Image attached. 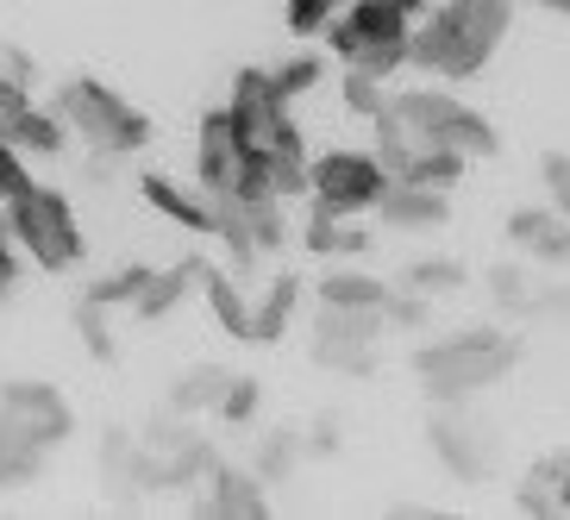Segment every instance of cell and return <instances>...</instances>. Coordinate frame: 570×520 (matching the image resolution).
<instances>
[{
	"label": "cell",
	"instance_id": "1",
	"mask_svg": "<svg viewBox=\"0 0 570 520\" xmlns=\"http://www.w3.org/2000/svg\"><path fill=\"white\" fill-rule=\"evenodd\" d=\"M514 26L508 0H445L439 13H426V26H414V69H433L445 82H470L476 69L495 57V45Z\"/></svg>",
	"mask_w": 570,
	"mask_h": 520
},
{
	"label": "cell",
	"instance_id": "2",
	"mask_svg": "<svg viewBox=\"0 0 570 520\" xmlns=\"http://www.w3.org/2000/svg\"><path fill=\"white\" fill-rule=\"evenodd\" d=\"M414 13L402 7H383V0H345V13L326 26V51L345 69H376V76H395V69L414 63Z\"/></svg>",
	"mask_w": 570,
	"mask_h": 520
},
{
	"label": "cell",
	"instance_id": "3",
	"mask_svg": "<svg viewBox=\"0 0 570 520\" xmlns=\"http://www.w3.org/2000/svg\"><path fill=\"white\" fill-rule=\"evenodd\" d=\"M514 364H520V339H502V333H452L414 352V370L420 383L433 389V402H458L470 389L508 376Z\"/></svg>",
	"mask_w": 570,
	"mask_h": 520
},
{
	"label": "cell",
	"instance_id": "4",
	"mask_svg": "<svg viewBox=\"0 0 570 520\" xmlns=\"http://www.w3.org/2000/svg\"><path fill=\"white\" fill-rule=\"evenodd\" d=\"M51 107L88 138V145H95V151L126 157V151H145V145H151V119L138 114L132 101H119L107 82H88V76H76V82L57 88Z\"/></svg>",
	"mask_w": 570,
	"mask_h": 520
},
{
	"label": "cell",
	"instance_id": "5",
	"mask_svg": "<svg viewBox=\"0 0 570 520\" xmlns=\"http://www.w3.org/2000/svg\"><path fill=\"white\" fill-rule=\"evenodd\" d=\"M7 226H13L19 252L32 257L38 269H69V264H82V252H88L69 202L45 183H32L19 202H7Z\"/></svg>",
	"mask_w": 570,
	"mask_h": 520
},
{
	"label": "cell",
	"instance_id": "6",
	"mask_svg": "<svg viewBox=\"0 0 570 520\" xmlns=\"http://www.w3.org/2000/svg\"><path fill=\"white\" fill-rule=\"evenodd\" d=\"M233 126L245 145H257V151L269 157H288V151H307L302 126L288 119V95L276 88V69H238L233 82Z\"/></svg>",
	"mask_w": 570,
	"mask_h": 520
},
{
	"label": "cell",
	"instance_id": "7",
	"mask_svg": "<svg viewBox=\"0 0 570 520\" xmlns=\"http://www.w3.org/2000/svg\"><path fill=\"white\" fill-rule=\"evenodd\" d=\"M395 114H402L420 138H433V145H458L464 157H495V151H502L495 126H489L476 107H464L458 95H445V88H407V95H395Z\"/></svg>",
	"mask_w": 570,
	"mask_h": 520
},
{
	"label": "cell",
	"instance_id": "8",
	"mask_svg": "<svg viewBox=\"0 0 570 520\" xmlns=\"http://www.w3.org/2000/svg\"><path fill=\"white\" fill-rule=\"evenodd\" d=\"M389 183H395V176H389V164L376 151H320L314 157V195H307V202L326 207V214L357 219V214H370V207H383Z\"/></svg>",
	"mask_w": 570,
	"mask_h": 520
},
{
	"label": "cell",
	"instance_id": "9",
	"mask_svg": "<svg viewBox=\"0 0 570 520\" xmlns=\"http://www.w3.org/2000/svg\"><path fill=\"white\" fill-rule=\"evenodd\" d=\"M376 326H383V307H320V339H314V364L326 370H357L376 364Z\"/></svg>",
	"mask_w": 570,
	"mask_h": 520
},
{
	"label": "cell",
	"instance_id": "10",
	"mask_svg": "<svg viewBox=\"0 0 570 520\" xmlns=\"http://www.w3.org/2000/svg\"><path fill=\"white\" fill-rule=\"evenodd\" d=\"M195 164H202L207 202L233 195L238 169H245V138H238V126H233V107H214V114L202 119V151H195Z\"/></svg>",
	"mask_w": 570,
	"mask_h": 520
},
{
	"label": "cell",
	"instance_id": "11",
	"mask_svg": "<svg viewBox=\"0 0 570 520\" xmlns=\"http://www.w3.org/2000/svg\"><path fill=\"white\" fill-rule=\"evenodd\" d=\"M0 414L7 420H19V426H32L45 445H63L69 439V408H63V395H57L51 383H7L0 389Z\"/></svg>",
	"mask_w": 570,
	"mask_h": 520
},
{
	"label": "cell",
	"instance_id": "12",
	"mask_svg": "<svg viewBox=\"0 0 570 520\" xmlns=\"http://www.w3.org/2000/svg\"><path fill=\"white\" fill-rule=\"evenodd\" d=\"M508 238L527 257H539V264H570V214H558V207H520V214H508Z\"/></svg>",
	"mask_w": 570,
	"mask_h": 520
},
{
	"label": "cell",
	"instance_id": "13",
	"mask_svg": "<svg viewBox=\"0 0 570 520\" xmlns=\"http://www.w3.org/2000/svg\"><path fill=\"white\" fill-rule=\"evenodd\" d=\"M376 214L389 219V226H402V233H433V226H445V214H452V202H445V188H426V183H389L383 207Z\"/></svg>",
	"mask_w": 570,
	"mask_h": 520
},
{
	"label": "cell",
	"instance_id": "14",
	"mask_svg": "<svg viewBox=\"0 0 570 520\" xmlns=\"http://www.w3.org/2000/svg\"><path fill=\"white\" fill-rule=\"evenodd\" d=\"M138 188H145V202H151L164 219H176L183 233H214L219 226V207L207 202V195H188V188L169 183V176H145Z\"/></svg>",
	"mask_w": 570,
	"mask_h": 520
},
{
	"label": "cell",
	"instance_id": "15",
	"mask_svg": "<svg viewBox=\"0 0 570 520\" xmlns=\"http://www.w3.org/2000/svg\"><path fill=\"white\" fill-rule=\"evenodd\" d=\"M520 514H564L570 508V452H552L539 458L533 470H527V483H520Z\"/></svg>",
	"mask_w": 570,
	"mask_h": 520
},
{
	"label": "cell",
	"instance_id": "16",
	"mask_svg": "<svg viewBox=\"0 0 570 520\" xmlns=\"http://www.w3.org/2000/svg\"><path fill=\"white\" fill-rule=\"evenodd\" d=\"M45 439L32 433V426H19V420L0 414V489H19V483H32L38 470H45Z\"/></svg>",
	"mask_w": 570,
	"mask_h": 520
},
{
	"label": "cell",
	"instance_id": "17",
	"mask_svg": "<svg viewBox=\"0 0 570 520\" xmlns=\"http://www.w3.org/2000/svg\"><path fill=\"white\" fill-rule=\"evenodd\" d=\"M202 514H269V502H264V477H245V470H214V496H202Z\"/></svg>",
	"mask_w": 570,
	"mask_h": 520
},
{
	"label": "cell",
	"instance_id": "18",
	"mask_svg": "<svg viewBox=\"0 0 570 520\" xmlns=\"http://www.w3.org/2000/svg\"><path fill=\"white\" fill-rule=\"evenodd\" d=\"M302 245H307L314 257H357V252L370 245V233L357 226V219L314 207V214H307V226H302Z\"/></svg>",
	"mask_w": 570,
	"mask_h": 520
},
{
	"label": "cell",
	"instance_id": "19",
	"mask_svg": "<svg viewBox=\"0 0 570 520\" xmlns=\"http://www.w3.org/2000/svg\"><path fill=\"white\" fill-rule=\"evenodd\" d=\"M202 295H207V307H214L219 326H226L233 339H245V345H252V302H245V288H238L226 269L202 264Z\"/></svg>",
	"mask_w": 570,
	"mask_h": 520
},
{
	"label": "cell",
	"instance_id": "20",
	"mask_svg": "<svg viewBox=\"0 0 570 520\" xmlns=\"http://www.w3.org/2000/svg\"><path fill=\"white\" fill-rule=\"evenodd\" d=\"M295 302H302V283L295 276H276L264 288V302L252 307V345H276L288 333V320H295Z\"/></svg>",
	"mask_w": 570,
	"mask_h": 520
},
{
	"label": "cell",
	"instance_id": "21",
	"mask_svg": "<svg viewBox=\"0 0 570 520\" xmlns=\"http://www.w3.org/2000/svg\"><path fill=\"white\" fill-rule=\"evenodd\" d=\"M314 295H320V307H383L389 283H376L364 269H326L314 283Z\"/></svg>",
	"mask_w": 570,
	"mask_h": 520
},
{
	"label": "cell",
	"instance_id": "22",
	"mask_svg": "<svg viewBox=\"0 0 570 520\" xmlns=\"http://www.w3.org/2000/svg\"><path fill=\"white\" fill-rule=\"evenodd\" d=\"M63 133H69V119L57 114V107H26V114L13 119V133H7V138H13L26 157H57L69 145Z\"/></svg>",
	"mask_w": 570,
	"mask_h": 520
},
{
	"label": "cell",
	"instance_id": "23",
	"mask_svg": "<svg viewBox=\"0 0 570 520\" xmlns=\"http://www.w3.org/2000/svg\"><path fill=\"white\" fill-rule=\"evenodd\" d=\"M188 283H202V257H183V264H176V269H164V276L151 269V283H145V295L132 302V314H138V320L169 314V307H176V302L188 295Z\"/></svg>",
	"mask_w": 570,
	"mask_h": 520
},
{
	"label": "cell",
	"instance_id": "24",
	"mask_svg": "<svg viewBox=\"0 0 570 520\" xmlns=\"http://www.w3.org/2000/svg\"><path fill=\"white\" fill-rule=\"evenodd\" d=\"M389 76H376V69H345V82H338V101H345V114H357V119H383L389 114Z\"/></svg>",
	"mask_w": 570,
	"mask_h": 520
},
{
	"label": "cell",
	"instance_id": "25",
	"mask_svg": "<svg viewBox=\"0 0 570 520\" xmlns=\"http://www.w3.org/2000/svg\"><path fill=\"white\" fill-rule=\"evenodd\" d=\"M226 383H233V376H226V370H188L183 383H176V395H169V414H195V408H219L226 402Z\"/></svg>",
	"mask_w": 570,
	"mask_h": 520
},
{
	"label": "cell",
	"instance_id": "26",
	"mask_svg": "<svg viewBox=\"0 0 570 520\" xmlns=\"http://www.w3.org/2000/svg\"><path fill=\"white\" fill-rule=\"evenodd\" d=\"M470 439H476V433H470V426H458V420H439V426H433V445H439V458H445V464H452L458 470V477H470V483H476V477H483V458H470Z\"/></svg>",
	"mask_w": 570,
	"mask_h": 520
},
{
	"label": "cell",
	"instance_id": "27",
	"mask_svg": "<svg viewBox=\"0 0 570 520\" xmlns=\"http://www.w3.org/2000/svg\"><path fill=\"white\" fill-rule=\"evenodd\" d=\"M145 283H151V269H119V276H101L82 302H95V307H132L138 295H145Z\"/></svg>",
	"mask_w": 570,
	"mask_h": 520
},
{
	"label": "cell",
	"instance_id": "28",
	"mask_svg": "<svg viewBox=\"0 0 570 520\" xmlns=\"http://www.w3.org/2000/svg\"><path fill=\"white\" fill-rule=\"evenodd\" d=\"M407 288H420V295L464 288V264H452V257H420V264H407Z\"/></svg>",
	"mask_w": 570,
	"mask_h": 520
},
{
	"label": "cell",
	"instance_id": "29",
	"mask_svg": "<svg viewBox=\"0 0 570 520\" xmlns=\"http://www.w3.org/2000/svg\"><path fill=\"white\" fill-rule=\"evenodd\" d=\"M320 76H326V57L302 51V57H288V63H276V88H283L288 101H302L307 88H320Z\"/></svg>",
	"mask_w": 570,
	"mask_h": 520
},
{
	"label": "cell",
	"instance_id": "30",
	"mask_svg": "<svg viewBox=\"0 0 570 520\" xmlns=\"http://www.w3.org/2000/svg\"><path fill=\"white\" fill-rule=\"evenodd\" d=\"M76 326H82V345L95 364H114V333H107V307L95 302H76Z\"/></svg>",
	"mask_w": 570,
	"mask_h": 520
},
{
	"label": "cell",
	"instance_id": "31",
	"mask_svg": "<svg viewBox=\"0 0 570 520\" xmlns=\"http://www.w3.org/2000/svg\"><path fill=\"white\" fill-rule=\"evenodd\" d=\"M302 445H307V439H295V433H269V439H264V452H257V477H264V483H283Z\"/></svg>",
	"mask_w": 570,
	"mask_h": 520
},
{
	"label": "cell",
	"instance_id": "32",
	"mask_svg": "<svg viewBox=\"0 0 570 520\" xmlns=\"http://www.w3.org/2000/svg\"><path fill=\"white\" fill-rule=\"evenodd\" d=\"M489 295L502 307H514V314H533V283H527V269H489Z\"/></svg>",
	"mask_w": 570,
	"mask_h": 520
},
{
	"label": "cell",
	"instance_id": "33",
	"mask_svg": "<svg viewBox=\"0 0 570 520\" xmlns=\"http://www.w3.org/2000/svg\"><path fill=\"white\" fill-rule=\"evenodd\" d=\"M539 176H546V188H552V207H558V214H570V157L546 151V157H539Z\"/></svg>",
	"mask_w": 570,
	"mask_h": 520
},
{
	"label": "cell",
	"instance_id": "34",
	"mask_svg": "<svg viewBox=\"0 0 570 520\" xmlns=\"http://www.w3.org/2000/svg\"><path fill=\"white\" fill-rule=\"evenodd\" d=\"M383 320H395V326H426V295H402V288H389Z\"/></svg>",
	"mask_w": 570,
	"mask_h": 520
},
{
	"label": "cell",
	"instance_id": "35",
	"mask_svg": "<svg viewBox=\"0 0 570 520\" xmlns=\"http://www.w3.org/2000/svg\"><path fill=\"white\" fill-rule=\"evenodd\" d=\"M219 414H226V420H252L257 414V383H252V376H233V383H226Z\"/></svg>",
	"mask_w": 570,
	"mask_h": 520
},
{
	"label": "cell",
	"instance_id": "36",
	"mask_svg": "<svg viewBox=\"0 0 570 520\" xmlns=\"http://www.w3.org/2000/svg\"><path fill=\"white\" fill-rule=\"evenodd\" d=\"M0 76H13V82H32L38 69H32V57H26V51H13V45H7V51H0Z\"/></svg>",
	"mask_w": 570,
	"mask_h": 520
},
{
	"label": "cell",
	"instance_id": "37",
	"mask_svg": "<svg viewBox=\"0 0 570 520\" xmlns=\"http://www.w3.org/2000/svg\"><path fill=\"white\" fill-rule=\"evenodd\" d=\"M533 314H564V320H570V283H564V288H546V295H533Z\"/></svg>",
	"mask_w": 570,
	"mask_h": 520
},
{
	"label": "cell",
	"instance_id": "38",
	"mask_svg": "<svg viewBox=\"0 0 570 520\" xmlns=\"http://www.w3.org/2000/svg\"><path fill=\"white\" fill-rule=\"evenodd\" d=\"M527 7H546V13H570V0H527Z\"/></svg>",
	"mask_w": 570,
	"mask_h": 520
},
{
	"label": "cell",
	"instance_id": "39",
	"mask_svg": "<svg viewBox=\"0 0 570 520\" xmlns=\"http://www.w3.org/2000/svg\"><path fill=\"white\" fill-rule=\"evenodd\" d=\"M383 7H402V13H426V0H383Z\"/></svg>",
	"mask_w": 570,
	"mask_h": 520
}]
</instances>
